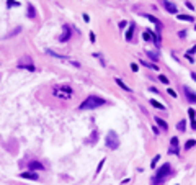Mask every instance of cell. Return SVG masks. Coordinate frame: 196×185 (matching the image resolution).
Wrapping results in <instances>:
<instances>
[{
    "mask_svg": "<svg viewBox=\"0 0 196 185\" xmlns=\"http://www.w3.org/2000/svg\"><path fill=\"white\" fill-rule=\"evenodd\" d=\"M105 98L98 97V95H88L80 105V110H95V108H100L105 105Z\"/></svg>",
    "mask_w": 196,
    "mask_h": 185,
    "instance_id": "6da1fadb",
    "label": "cell"
},
{
    "mask_svg": "<svg viewBox=\"0 0 196 185\" xmlns=\"http://www.w3.org/2000/svg\"><path fill=\"white\" fill-rule=\"evenodd\" d=\"M52 95L57 98H62V100H69L74 95V90L69 87V85H56L52 89Z\"/></svg>",
    "mask_w": 196,
    "mask_h": 185,
    "instance_id": "7a4b0ae2",
    "label": "cell"
},
{
    "mask_svg": "<svg viewBox=\"0 0 196 185\" xmlns=\"http://www.w3.org/2000/svg\"><path fill=\"white\" fill-rule=\"evenodd\" d=\"M170 172H172L170 164H168V162H165V164L162 165V167H160L159 170H157V174L154 175V177H152V183H154V185L162 183V182H164V180L170 175Z\"/></svg>",
    "mask_w": 196,
    "mask_h": 185,
    "instance_id": "3957f363",
    "label": "cell"
},
{
    "mask_svg": "<svg viewBox=\"0 0 196 185\" xmlns=\"http://www.w3.org/2000/svg\"><path fill=\"white\" fill-rule=\"evenodd\" d=\"M106 148L109 149H118L119 148V138L114 131H109L106 136Z\"/></svg>",
    "mask_w": 196,
    "mask_h": 185,
    "instance_id": "277c9868",
    "label": "cell"
},
{
    "mask_svg": "<svg viewBox=\"0 0 196 185\" xmlns=\"http://www.w3.org/2000/svg\"><path fill=\"white\" fill-rule=\"evenodd\" d=\"M70 35H72V30H70V26H69V25H64V26H62V35L59 36V43L69 41Z\"/></svg>",
    "mask_w": 196,
    "mask_h": 185,
    "instance_id": "5b68a950",
    "label": "cell"
},
{
    "mask_svg": "<svg viewBox=\"0 0 196 185\" xmlns=\"http://www.w3.org/2000/svg\"><path fill=\"white\" fill-rule=\"evenodd\" d=\"M162 5H164V8L168 13H176V12H178V7H176V3H173V2L165 0V2H162Z\"/></svg>",
    "mask_w": 196,
    "mask_h": 185,
    "instance_id": "8992f818",
    "label": "cell"
},
{
    "mask_svg": "<svg viewBox=\"0 0 196 185\" xmlns=\"http://www.w3.org/2000/svg\"><path fill=\"white\" fill-rule=\"evenodd\" d=\"M183 90H185V95H186V98H188V102L190 103H196V93L193 92V90H191L190 87H183Z\"/></svg>",
    "mask_w": 196,
    "mask_h": 185,
    "instance_id": "52a82bcc",
    "label": "cell"
},
{
    "mask_svg": "<svg viewBox=\"0 0 196 185\" xmlns=\"http://www.w3.org/2000/svg\"><path fill=\"white\" fill-rule=\"evenodd\" d=\"M30 169L35 172V170H43V169H44V165H43L41 162H38V160H31V162H30Z\"/></svg>",
    "mask_w": 196,
    "mask_h": 185,
    "instance_id": "ba28073f",
    "label": "cell"
},
{
    "mask_svg": "<svg viewBox=\"0 0 196 185\" xmlns=\"http://www.w3.org/2000/svg\"><path fill=\"white\" fill-rule=\"evenodd\" d=\"M23 179H30V180H38V174L36 172H21L20 174Z\"/></svg>",
    "mask_w": 196,
    "mask_h": 185,
    "instance_id": "9c48e42d",
    "label": "cell"
},
{
    "mask_svg": "<svg viewBox=\"0 0 196 185\" xmlns=\"http://www.w3.org/2000/svg\"><path fill=\"white\" fill-rule=\"evenodd\" d=\"M155 123H157V125H159V126H160L164 131H167V130H168V125H167V121H165V120H162V118L155 116Z\"/></svg>",
    "mask_w": 196,
    "mask_h": 185,
    "instance_id": "30bf717a",
    "label": "cell"
},
{
    "mask_svg": "<svg viewBox=\"0 0 196 185\" xmlns=\"http://www.w3.org/2000/svg\"><path fill=\"white\" fill-rule=\"evenodd\" d=\"M132 33H134V23H131V25H129V30L126 31V41L132 40Z\"/></svg>",
    "mask_w": 196,
    "mask_h": 185,
    "instance_id": "8fae6325",
    "label": "cell"
},
{
    "mask_svg": "<svg viewBox=\"0 0 196 185\" xmlns=\"http://www.w3.org/2000/svg\"><path fill=\"white\" fill-rule=\"evenodd\" d=\"M150 105H152V107H155V108H157V110H164V108H165V107H164V105H162V103H160V102H157V100H155V98H150Z\"/></svg>",
    "mask_w": 196,
    "mask_h": 185,
    "instance_id": "7c38bea8",
    "label": "cell"
},
{
    "mask_svg": "<svg viewBox=\"0 0 196 185\" xmlns=\"http://www.w3.org/2000/svg\"><path fill=\"white\" fill-rule=\"evenodd\" d=\"M18 67H20V69H26V70H30V72H35V66H33V64H18Z\"/></svg>",
    "mask_w": 196,
    "mask_h": 185,
    "instance_id": "4fadbf2b",
    "label": "cell"
},
{
    "mask_svg": "<svg viewBox=\"0 0 196 185\" xmlns=\"http://www.w3.org/2000/svg\"><path fill=\"white\" fill-rule=\"evenodd\" d=\"M114 82H116V84H118V85H119V87H121V89H124V90H126V92H131V89H129V87H128V85L123 82L121 79H114Z\"/></svg>",
    "mask_w": 196,
    "mask_h": 185,
    "instance_id": "5bb4252c",
    "label": "cell"
},
{
    "mask_svg": "<svg viewBox=\"0 0 196 185\" xmlns=\"http://www.w3.org/2000/svg\"><path fill=\"white\" fill-rule=\"evenodd\" d=\"M176 18H178V20H181V21H194V18L193 17H190V15H178V17H176Z\"/></svg>",
    "mask_w": 196,
    "mask_h": 185,
    "instance_id": "9a60e30c",
    "label": "cell"
},
{
    "mask_svg": "<svg viewBox=\"0 0 196 185\" xmlns=\"http://www.w3.org/2000/svg\"><path fill=\"white\" fill-rule=\"evenodd\" d=\"M176 130H178V131H185V130H186V121L181 120L178 125H176Z\"/></svg>",
    "mask_w": 196,
    "mask_h": 185,
    "instance_id": "2e32d148",
    "label": "cell"
},
{
    "mask_svg": "<svg viewBox=\"0 0 196 185\" xmlns=\"http://www.w3.org/2000/svg\"><path fill=\"white\" fill-rule=\"evenodd\" d=\"M146 18H149V20H150L152 23H155V25H157V26H160V25H162V23H160L159 20H157V18H155V17H152V15H146Z\"/></svg>",
    "mask_w": 196,
    "mask_h": 185,
    "instance_id": "e0dca14e",
    "label": "cell"
},
{
    "mask_svg": "<svg viewBox=\"0 0 196 185\" xmlns=\"http://www.w3.org/2000/svg\"><path fill=\"white\" fill-rule=\"evenodd\" d=\"M147 56H149L152 61H157V59H159V54H157V53H152V51H147Z\"/></svg>",
    "mask_w": 196,
    "mask_h": 185,
    "instance_id": "ac0fdd59",
    "label": "cell"
},
{
    "mask_svg": "<svg viewBox=\"0 0 196 185\" xmlns=\"http://www.w3.org/2000/svg\"><path fill=\"white\" fill-rule=\"evenodd\" d=\"M194 144H196V141H194V139H190V141H186V143H185V148L190 149V148H193Z\"/></svg>",
    "mask_w": 196,
    "mask_h": 185,
    "instance_id": "d6986e66",
    "label": "cell"
},
{
    "mask_svg": "<svg viewBox=\"0 0 196 185\" xmlns=\"http://www.w3.org/2000/svg\"><path fill=\"white\" fill-rule=\"evenodd\" d=\"M28 17L30 18L35 17V8H33V5H28Z\"/></svg>",
    "mask_w": 196,
    "mask_h": 185,
    "instance_id": "ffe728a7",
    "label": "cell"
},
{
    "mask_svg": "<svg viewBox=\"0 0 196 185\" xmlns=\"http://www.w3.org/2000/svg\"><path fill=\"white\" fill-rule=\"evenodd\" d=\"M170 144H172V148H175V146L178 148V138H172V139H170Z\"/></svg>",
    "mask_w": 196,
    "mask_h": 185,
    "instance_id": "44dd1931",
    "label": "cell"
},
{
    "mask_svg": "<svg viewBox=\"0 0 196 185\" xmlns=\"http://www.w3.org/2000/svg\"><path fill=\"white\" fill-rule=\"evenodd\" d=\"M142 64L146 66V67H150V69H154V70H157V66L155 64H150V62H146V61H142Z\"/></svg>",
    "mask_w": 196,
    "mask_h": 185,
    "instance_id": "7402d4cb",
    "label": "cell"
},
{
    "mask_svg": "<svg viewBox=\"0 0 196 185\" xmlns=\"http://www.w3.org/2000/svg\"><path fill=\"white\" fill-rule=\"evenodd\" d=\"M7 7H20V2H7Z\"/></svg>",
    "mask_w": 196,
    "mask_h": 185,
    "instance_id": "603a6c76",
    "label": "cell"
},
{
    "mask_svg": "<svg viewBox=\"0 0 196 185\" xmlns=\"http://www.w3.org/2000/svg\"><path fill=\"white\" fill-rule=\"evenodd\" d=\"M159 80H160L162 84H170V82H168V79H167L165 75H159Z\"/></svg>",
    "mask_w": 196,
    "mask_h": 185,
    "instance_id": "cb8c5ba5",
    "label": "cell"
},
{
    "mask_svg": "<svg viewBox=\"0 0 196 185\" xmlns=\"http://www.w3.org/2000/svg\"><path fill=\"white\" fill-rule=\"evenodd\" d=\"M188 115H190V118H191V121H194V115H196V113H194L193 108H190V110H188Z\"/></svg>",
    "mask_w": 196,
    "mask_h": 185,
    "instance_id": "d4e9b609",
    "label": "cell"
},
{
    "mask_svg": "<svg viewBox=\"0 0 196 185\" xmlns=\"http://www.w3.org/2000/svg\"><path fill=\"white\" fill-rule=\"evenodd\" d=\"M159 159H160V156H155V157H154V160L150 162V167H155V164H157V160H159Z\"/></svg>",
    "mask_w": 196,
    "mask_h": 185,
    "instance_id": "484cf974",
    "label": "cell"
},
{
    "mask_svg": "<svg viewBox=\"0 0 196 185\" xmlns=\"http://www.w3.org/2000/svg\"><path fill=\"white\" fill-rule=\"evenodd\" d=\"M103 164H105V159H103L102 162L98 164V167H97V174H100V170H102V167H103Z\"/></svg>",
    "mask_w": 196,
    "mask_h": 185,
    "instance_id": "4316f807",
    "label": "cell"
},
{
    "mask_svg": "<svg viewBox=\"0 0 196 185\" xmlns=\"http://www.w3.org/2000/svg\"><path fill=\"white\" fill-rule=\"evenodd\" d=\"M194 51H196V46H194V48H193V49H191V51H188V53H186V58H188V59H190V56H191V54H193V53H194ZM190 61H191V59H190Z\"/></svg>",
    "mask_w": 196,
    "mask_h": 185,
    "instance_id": "83f0119b",
    "label": "cell"
},
{
    "mask_svg": "<svg viewBox=\"0 0 196 185\" xmlns=\"http://www.w3.org/2000/svg\"><path fill=\"white\" fill-rule=\"evenodd\" d=\"M131 69L134 70V72H137V70H139V67H137V64H134V62L131 64Z\"/></svg>",
    "mask_w": 196,
    "mask_h": 185,
    "instance_id": "f1b7e54d",
    "label": "cell"
},
{
    "mask_svg": "<svg viewBox=\"0 0 196 185\" xmlns=\"http://www.w3.org/2000/svg\"><path fill=\"white\" fill-rule=\"evenodd\" d=\"M168 95H172V97H176V92H175V90H172V89H168Z\"/></svg>",
    "mask_w": 196,
    "mask_h": 185,
    "instance_id": "f546056e",
    "label": "cell"
},
{
    "mask_svg": "<svg viewBox=\"0 0 196 185\" xmlns=\"http://www.w3.org/2000/svg\"><path fill=\"white\" fill-rule=\"evenodd\" d=\"M126 25H128L126 21H119V28H126Z\"/></svg>",
    "mask_w": 196,
    "mask_h": 185,
    "instance_id": "4dcf8cb0",
    "label": "cell"
},
{
    "mask_svg": "<svg viewBox=\"0 0 196 185\" xmlns=\"http://www.w3.org/2000/svg\"><path fill=\"white\" fill-rule=\"evenodd\" d=\"M185 5H186V7H188V8H190V10H193V8H194V7H193V5H191V3H190V2H185Z\"/></svg>",
    "mask_w": 196,
    "mask_h": 185,
    "instance_id": "1f68e13d",
    "label": "cell"
},
{
    "mask_svg": "<svg viewBox=\"0 0 196 185\" xmlns=\"http://www.w3.org/2000/svg\"><path fill=\"white\" fill-rule=\"evenodd\" d=\"M90 41L95 43V35H93V33H90Z\"/></svg>",
    "mask_w": 196,
    "mask_h": 185,
    "instance_id": "d6a6232c",
    "label": "cell"
},
{
    "mask_svg": "<svg viewBox=\"0 0 196 185\" xmlns=\"http://www.w3.org/2000/svg\"><path fill=\"white\" fill-rule=\"evenodd\" d=\"M191 79H193V80H194V82H196V74H194V72H193V74H191Z\"/></svg>",
    "mask_w": 196,
    "mask_h": 185,
    "instance_id": "836d02e7",
    "label": "cell"
},
{
    "mask_svg": "<svg viewBox=\"0 0 196 185\" xmlns=\"http://www.w3.org/2000/svg\"><path fill=\"white\" fill-rule=\"evenodd\" d=\"M191 126H193L194 130H196V121H191Z\"/></svg>",
    "mask_w": 196,
    "mask_h": 185,
    "instance_id": "e575fe53",
    "label": "cell"
},
{
    "mask_svg": "<svg viewBox=\"0 0 196 185\" xmlns=\"http://www.w3.org/2000/svg\"><path fill=\"white\" fill-rule=\"evenodd\" d=\"M194 30H196V25H194Z\"/></svg>",
    "mask_w": 196,
    "mask_h": 185,
    "instance_id": "d590c367",
    "label": "cell"
}]
</instances>
